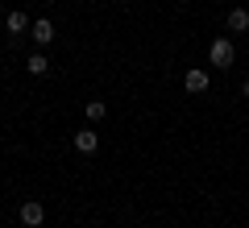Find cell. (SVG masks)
Returning a JSON list of instances; mask_svg holds the SVG:
<instances>
[{
  "label": "cell",
  "mask_w": 249,
  "mask_h": 228,
  "mask_svg": "<svg viewBox=\"0 0 249 228\" xmlns=\"http://www.w3.org/2000/svg\"><path fill=\"white\" fill-rule=\"evenodd\" d=\"M208 62H212L216 70L232 67V62H237V46H232V37H216V42L208 46Z\"/></svg>",
  "instance_id": "obj_1"
},
{
  "label": "cell",
  "mask_w": 249,
  "mask_h": 228,
  "mask_svg": "<svg viewBox=\"0 0 249 228\" xmlns=\"http://www.w3.org/2000/svg\"><path fill=\"white\" fill-rule=\"evenodd\" d=\"M83 112H88V121H104V116H108V104H104V100H88Z\"/></svg>",
  "instance_id": "obj_9"
},
{
  "label": "cell",
  "mask_w": 249,
  "mask_h": 228,
  "mask_svg": "<svg viewBox=\"0 0 249 228\" xmlns=\"http://www.w3.org/2000/svg\"><path fill=\"white\" fill-rule=\"evenodd\" d=\"M208 83H212V79H208V70H204V67H191V70L183 75V88L191 91V96H204Z\"/></svg>",
  "instance_id": "obj_4"
},
{
  "label": "cell",
  "mask_w": 249,
  "mask_h": 228,
  "mask_svg": "<svg viewBox=\"0 0 249 228\" xmlns=\"http://www.w3.org/2000/svg\"><path fill=\"white\" fill-rule=\"evenodd\" d=\"M75 149H79V154H96L100 149V133L96 129H79L75 133Z\"/></svg>",
  "instance_id": "obj_5"
},
{
  "label": "cell",
  "mask_w": 249,
  "mask_h": 228,
  "mask_svg": "<svg viewBox=\"0 0 249 228\" xmlns=\"http://www.w3.org/2000/svg\"><path fill=\"white\" fill-rule=\"evenodd\" d=\"M29 37H34V42L46 50V46H50L54 37H58V34H54V21H50V17H37L34 25H29Z\"/></svg>",
  "instance_id": "obj_3"
},
{
  "label": "cell",
  "mask_w": 249,
  "mask_h": 228,
  "mask_svg": "<svg viewBox=\"0 0 249 228\" xmlns=\"http://www.w3.org/2000/svg\"><path fill=\"white\" fill-rule=\"evenodd\" d=\"M42 220H46L42 199H25V203H21V224H25V228H42Z\"/></svg>",
  "instance_id": "obj_2"
},
{
  "label": "cell",
  "mask_w": 249,
  "mask_h": 228,
  "mask_svg": "<svg viewBox=\"0 0 249 228\" xmlns=\"http://www.w3.org/2000/svg\"><path fill=\"white\" fill-rule=\"evenodd\" d=\"M229 29H232V34H245V29H249V9H232L229 13Z\"/></svg>",
  "instance_id": "obj_8"
},
{
  "label": "cell",
  "mask_w": 249,
  "mask_h": 228,
  "mask_svg": "<svg viewBox=\"0 0 249 228\" xmlns=\"http://www.w3.org/2000/svg\"><path fill=\"white\" fill-rule=\"evenodd\" d=\"M4 25H9V34H13V37H17V34H25V29H29V25H34V21H29V17H25V13H21V9H13V13H9V21H4Z\"/></svg>",
  "instance_id": "obj_6"
},
{
  "label": "cell",
  "mask_w": 249,
  "mask_h": 228,
  "mask_svg": "<svg viewBox=\"0 0 249 228\" xmlns=\"http://www.w3.org/2000/svg\"><path fill=\"white\" fill-rule=\"evenodd\" d=\"M25 70H29V75H46V70H50V58H46L42 50L29 54V58H25Z\"/></svg>",
  "instance_id": "obj_7"
},
{
  "label": "cell",
  "mask_w": 249,
  "mask_h": 228,
  "mask_svg": "<svg viewBox=\"0 0 249 228\" xmlns=\"http://www.w3.org/2000/svg\"><path fill=\"white\" fill-rule=\"evenodd\" d=\"M241 96H245V100H249V79H245V83H241Z\"/></svg>",
  "instance_id": "obj_10"
}]
</instances>
